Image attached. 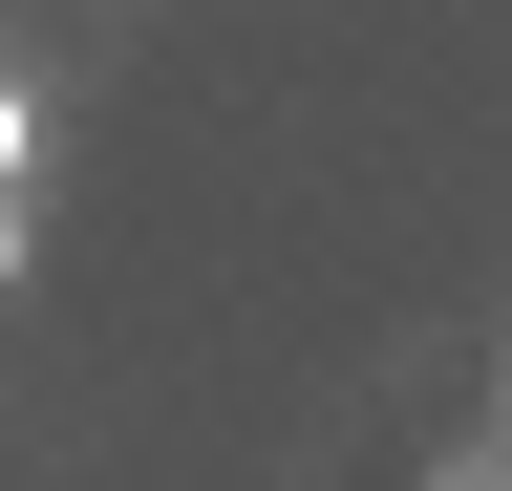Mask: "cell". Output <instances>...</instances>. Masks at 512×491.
<instances>
[{
  "mask_svg": "<svg viewBox=\"0 0 512 491\" xmlns=\"http://www.w3.org/2000/svg\"><path fill=\"white\" fill-rule=\"evenodd\" d=\"M0 171H22V86H0Z\"/></svg>",
  "mask_w": 512,
  "mask_h": 491,
  "instance_id": "1",
  "label": "cell"
},
{
  "mask_svg": "<svg viewBox=\"0 0 512 491\" xmlns=\"http://www.w3.org/2000/svg\"><path fill=\"white\" fill-rule=\"evenodd\" d=\"M0 278H22V214H0Z\"/></svg>",
  "mask_w": 512,
  "mask_h": 491,
  "instance_id": "2",
  "label": "cell"
}]
</instances>
